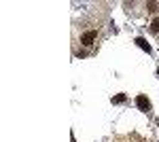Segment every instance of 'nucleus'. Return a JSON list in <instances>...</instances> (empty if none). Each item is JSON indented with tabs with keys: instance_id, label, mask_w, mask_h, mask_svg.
Listing matches in <instances>:
<instances>
[{
	"instance_id": "1",
	"label": "nucleus",
	"mask_w": 159,
	"mask_h": 142,
	"mask_svg": "<svg viewBox=\"0 0 159 142\" xmlns=\"http://www.w3.org/2000/svg\"><path fill=\"white\" fill-rule=\"evenodd\" d=\"M96 38H98V32H96V30H89V32H85V34L81 36V43L89 47V45H93V40H96Z\"/></svg>"
},
{
	"instance_id": "2",
	"label": "nucleus",
	"mask_w": 159,
	"mask_h": 142,
	"mask_svg": "<svg viewBox=\"0 0 159 142\" xmlns=\"http://www.w3.org/2000/svg\"><path fill=\"white\" fill-rule=\"evenodd\" d=\"M136 106L142 108V110H148V108H151V102H148L147 95H138V98H136Z\"/></svg>"
},
{
	"instance_id": "3",
	"label": "nucleus",
	"mask_w": 159,
	"mask_h": 142,
	"mask_svg": "<svg viewBox=\"0 0 159 142\" xmlns=\"http://www.w3.org/2000/svg\"><path fill=\"white\" fill-rule=\"evenodd\" d=\"M136 43H138V47H140V49H144V51H151V45H148L144 38H136Z\"/></svg>"
},
{
	"instance_id": "4",
	"label": "nucleus",
	"mask_w": 159,
	"mask_h": 142,
	"mask_svg": "<svg viewBox=\"0 0 159 142\" xmlns=\"http://www.w3.org/2000/svg\"><path fill=\"white\" fill-rule=\"evenodd\" d=\"M151 30H153V32H159V17H155V19H153V24H151Z\"/></svg>"
},
{
	"instance_id": "5",
	"label": "nucleus",
	"mask_w": 159,
	"mask_h": 142,
	"mask_svg": "<svg viewBox=\"0 0 159 142\" xmlns=\"http://www.w3.org/2000/svg\"><path fill=\"white\" fill-rule=\"evenodd\" d=\"M147 9L151 13H155V11H157V2H147Z\"/></svg>"
},
{
	"instance_id": "6",
	"label": "nucleus",
	"mask_w": 159,
	"mask_h": 142,
	"mask_svg": "<svg viewBox=\"0 0 159 142\" xmlns=\"http://www.w3.org/2000/svg\"><path fill=\"white\" fill-rule=\"evenodd\" d=\"M157 72H159V70H157Z\"/></svg>"
}]
</instances>
